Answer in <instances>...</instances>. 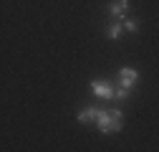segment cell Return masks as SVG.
<instances>
[{"mask_svg": "<svg viewBox=\"0 0 159 152\" xmlns=\"http://www.w3.org/2000/svg\"><path fill=\"white\" fill-rule=\"evenodd\" d=\"M96 127H98V132L101 135H116V132H121V122H124V114H121V109H98V114H96Z\"/></svg>", "mask_w": 159, "mask_h": 152, "instance_id": "1", "label": "cell"}, {"mask_svg": "<svg viewBox=\"0 0 159 152\" xmlns=\"http://www.w3.org/2000/svg\"><path fill=\"white\" fill-rule=\"evenodd\" d=\"M91 91L101 99H111L114 97V84L111 81H101V79H93L91 81Z\"/></svg>", "mask_w": 159, "mask_h": 152, "instance_id": "2", "label": "cell"}, {"mask_svg": "<svg viewBox=\"0 0 159 152\" xmlns=\"http://www.w3.org/2000/svg\"><path fill=\"white\" fill-rule=\"evenodd\" d=\"M119 81H121V86H134L136 81H139V71L136 69H129V66H124L121 71H119Z\"/></svg>", "mask_w": 159, "mask_h": 152, "instance_id": "3", "label": "cell"}, {"mask_svg": "<svg viewBox=\"0 0 159 152\" xmlns=\"http://www.w3.org/2000/svg\"><path fill=\"white\" fill-rule=\"evenodd\" d=\"M126 10H129V0H111V5H109V13L116 18V21H124Z\"/></svg>", "mask_w": 159, "mask_h": 152, "instance_id": "4", "label": "cell"}, {"mask_svg": "<svg viewBox=\"0 0 159 152\" xmlns=\"http://www.w3.org/2000/svg\"><path fill=\"white\" fill-rule=\"evenodd\" d=\"M96 114H98V109L96 107H89V109H84V112H78V122H81V124H86V122H93L96 119Z\"/></svg>", "mask_w": 159, "mask_h": 152, "instance_id": "5", "label": "cell"}, {"mask_svg": "<svg viewBox=\"0 0 159 152\" xmlns=\"http://www.w3.org/2000/svg\"><path fill=\"white\" fill-rule=\"evenodd\" d=\"M121 33H124V26H121V21H116V23H111V26H109V31H106V36L111 38V41H116V38L121 36Z\"/></svg>", "mask_w": 159, "mask_h": 152, "instance_id": "6", "label": "cell"}, {"mask_svg": "<svg viewBox=\"0 0 159 152\" xmlns=\"http://www.w3.org/2000/svg\"><path fill=\"white\" fill-rule=\"evenodd\" d=\"M126 97H129V86H121V84L114 86V97L111 99H126Z\"/></svg>", "mask_w": 159, "mask_h": 152, "instance_id": "7", "label": "cell"}, {"mask_svg": "<svg viewBox=\"0 0 159 152\" xmlns=\"http://www.w3.org/2000/svg\"><path fill=\"white\" fill-rule=\"evenodd\" d=\"M121 26H124V31H129V33H136V31H139V23H136V21H124Z\"/></svg>", "mask_w": 159, "mask_h": 152, "instance_id": "8", "label": "cell"}]
</instances>
